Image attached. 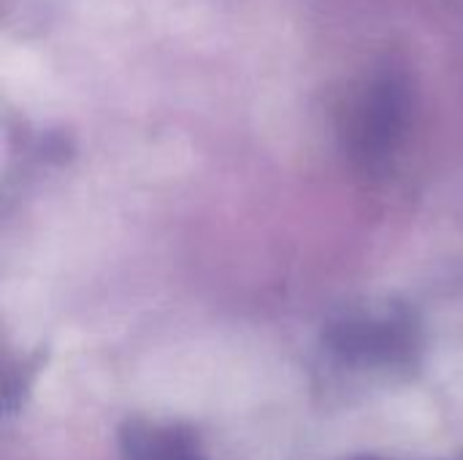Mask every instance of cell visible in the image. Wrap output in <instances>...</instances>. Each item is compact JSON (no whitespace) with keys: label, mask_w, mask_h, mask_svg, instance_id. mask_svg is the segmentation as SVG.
I'll list each match as a JSON object with an SVG mask.
<instances>
[{"label":"cell","mask_w":463,"mask_h":460,"mask_svg":"<svg viewBox=\"0 0 463 460\" xmlns=\"http://www.w3.org/2000/svg\"><path fill=\"white\" fill-rule=\"evenodd\" d=\"M122 447L128 460H201L187 431L157 423H128Z\"/></svg>","instance_id":"obj_1"}]
</instances>
